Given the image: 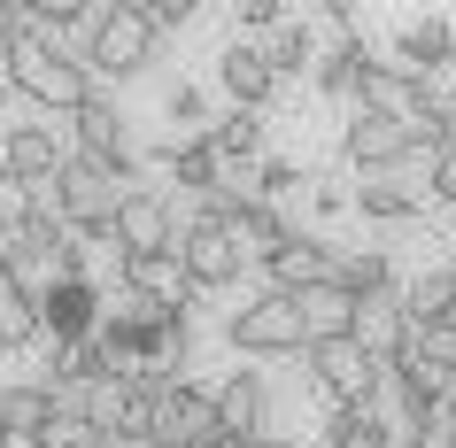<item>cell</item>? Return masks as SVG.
<instances>
[{
	"mask_svg": "<svg viewBox=\"0 0 456 448\" xmlns=\"http://www.w3.org/2000/svg\"><path fill=\"white\" fill-rule=\"evenodd\" d=\"M0 62H8V86H16L31 109H47V117H70V109H86V101L101 94L94 70L70 54V39L54 24H39V16H24V39L0 54Z\"/></svg>",
	"mask_w": 456,
	"mask_h": 448,
	"instance_id": "2",
	"label": "cell"
},
{
	"mask_svg": "<svg viewBox=\"0 0 456 448\" xmlns=\"http://www.w3.org/2000/svg\"><path fill=\"white\" fill-rule=\"evenodd\" d=\"M333 279L356 294V302H395L403 286H395V263L387 248H356V256H333Z\"/></svg>",
	"mask_w": 456,
	"mask_h": 448,
	"instance_id": "24",
	"label": "cell"
},
{
	"mask_svg": "<svg viewBox=\"0 0 456 448\" xmlns=\"http://www.w3.org/2000/svg\"><path fill=\"white\" fill-rule=\"evenodd\" d=\"M70 132H77V155H94L124 178V186H140V155H132V132H124V109L109 94H94L86 109H70Z\"/></svg>",
	"mask_w": 456,
	"mask_h": 448,
	"instance_id": "10",
	"label": "cell"
},
{
	"mask_svg": "<svg viewBox=\"0 0 456 448\" xmlns=\"http://www.w3.org/2000/svg\"><path fill=\"white\" fill-rule=\"evenodd\" d=\"M186 216L163 186H124L117 193V216H109V248L117 256H140V248H178Z\"/></svg>",
	"mask_w": 456,
	"mask_h": 448,
	"instance_id": "7",
	"label": "cell"
},
{
	"mask_svg": "<svg viewBox=\"0 0 456 448\" xmlns=\"http://www.w3.org/2000/svg\"><path fill=\"white\" fill-rule=\"evenodd\" d=\"M209 448H264V441H248V433H216Z\"/></svg>",
	"mask_w": 456,
	"mask_h": 448,
	"instance_id": "40",
	"label": "cell"
},
{
	"mask_svg": "<svg viewBox=\"0 0 456 448\" xmlns=\"http://www.w3.org/2000/svg\"><path fill=\"white\" fill-rule=\"evenodd\" d=\"M140 8H147V16H155L163 31H178V24H193V16H201L209 0H140Z\"/></svg>",
	"mask_w": 456,
	"mask_h": 448,
	"instance_id": "34",
	"label": "cell"
},
{
	"mask_svg": "<svg viewBox=\"0 0 456 448\" xmlns=\"http://www.w3.org/2000/svg\"><path fill=\"white\" fill-rule=\"evenodd\" d=\"M201 132H209V147L224 163H256V155H264V109H224V117H209Z\"/></svg>",
	"mask_w": 456,
	"mask_h": 448,
	"instance_id": "26",
	"label": "cell"
},
{
	"mask_svg": "<svg viewBox=\"0 0 456 448\" xmlns=\"http://www.w3.org/2000/svg\"><path fill=\"white\" fill-rule=\"evenodd\" d=\"M317 8H325L333 24H356V0H317Z\"/></svg>",
	"mask_w": 456,
	"mask_h": 448,
	"instance_id": "39",
	"label": "cell"
},
{
	"mask_svg": "<svg viewBox=\"0 0 456 448\" xmlns=\"http://www.w3.org/2000/svg\"><path fill=\"white\" fill-rule=\"evenodd\" d=\"M117 286H132V294H147L155 309H193L201 294H193L186 263H178V248H140V256H117Z\"/></svg>",
	"mask_w": 456,
	"mask_h": 448,
	"instance_id": "13",
	"label": "cell"
},
{
	"mask_svg": "<svg viewBox=\"0 0 456 448\" xmlns=\"http://www.w3.org/2000/svg\"><path fill=\"white\" fill-rule=\"evenodd\" d=\"M86 8H94V0H24V16H39V24H54V31H70Z\"/></svg>",
	"mask_w": 456,
	"mask_h": 448,
	"instance_id": "32",
	"label": "cell"
},
{
	"mask_svg": "<svg viewBox=\"0 0 456 448\" xmlns=\"http://www.w3.org/2000/svg\"><path fill=\"white\" fill-rule=\"evenodd\" d=\"M155 163H163V170H170V186H178V193H193V201H201V193H209L216 178H224V155L209 147V132L163 140V147H155Z\"/></svg>",
	"mask_w": 456,
	"mask_h": 448,
	"instance_id": "18",
	"label": "cell"
},
{
	"mask_svg": "<svg viewBox=\"0 0 456 448\" xmlns=\"http://www.w3.org/2000/svg\"><path fill=\"white\" fill-rule=\"evenodd\" d=\"M449 279H456V256H449Z\"/></svg>",
	"mask_w": 456,
	"mask_h": 448,
	"instance_id": "42",
	"label": "cell"
},
{
	"mask_svg": "<svg viewBox=\"0 0 456 448\" xmlns=\"http://www.w3.org/2000/svg\"><path fill=\"white\" fill-rule=\"evenodd\" d=\"M348 209H363L371 224H410V216L426 209V186H410L403 170H379V178H363V186L348 193Z\"/></svg>",
	"mask_w": 456,
	"mask_h": 448,
	"instance_id": "19",
	"label": "cell"
},
{
	"mask_svg": "<svg viewBox=\"0 0 456 448\" xmlns=\"http://www.w3.org/2000/svg\"><path fill=\"white\" fill-rule=\"evenodd\" d=\"M264 54H271V70H279V77H302V70L317 62V31H310V24H294V16H287V24H271Z\"/></svg>",
	"mask_w": 456,
	"mask_h": 448,
	"instance_id": "27",
	"label": "cell"
},
{
	"mask_svg": "<svg viewBox=\"0 0 456 448\" xmlns=\"http://www.w3.org/2000/svg\"><path fill=\"white\" fill-rule=\"evenodd\" d=\"M363 62H371V39H363V31H348L333 54H317V62H310V70H317V94H325V101H356Z\"/></svg>",
	"mask_w": 456,
	"mask_h": 448,
	"instance_id": "25",
	"label": "cell"
},
{
	"mask_svg": "<svg viewBox=\"0 0 456 448\" xmlns=\"http://www.w3.org/2000/svg\"><path fill=\"white\" fill-rule=\"evenodd\" d=\"M340 155H348V170L379 178V170H403L410 155H418V140H410L403 117H387V109H356L348 132H340Z\"/></svg>",
	"mask_w": 456,
	"mask_h": 448,
	"instance_id": "9",
	"label": "cell"
},
{
	"mask_svg": "<svg viewBox=\"0 0 456 448\" xmlns=\"http://www.w3.org/2000/svg\"><path fill=\"white\" fill-rule=\"evenodd\" d=\"M31 216H39V193H31L16 170H0V240H8V232H24Z\"/></svg>",
	"mask_w": 456,
	"mask_h": 448,
	"instance_id": "29",
	"label": "cell"
},
{
	"mask_svg": "<svg viewBox=\"0 0 456 448\" xmlns=\"http://www.w3.org/2000/svg\"><path fill=\"white\" fill-rule=\"evenodd\" d=\"M371 448H426V433L403 418H371Z\"/></svg>",
	"mask_w": 456,
	"mask_h": 448,
	"instance_id": "33",
	"label": "cell"
},
{
	"mask_svg": "<svg viewBox=\"0 0 456 448\" xmlns=\"http://www.w3.org/2000/svg\"><path fill=\"white\" fill-rule=\"evenodd\" d=\"M62 155H70V147H62L54 124H8V132H0V170H16L24 186H47L54 170H62Z\"/></svg>",
	"mask_w": 456,
	"mask_h": 448,
	"instance_id": "16",
	"label": "cell"
},
{
	"mask_svg": "<svg viewBox=\"0 0 456 448\" xmlns=\"http://www.w3.org/2000/svg\"><path fill=\"white\" fill-rule=\"evenodd\" d=\"M302 363H310V387L325 395V410L333 402H379V379H387V355L363 340V332H340V340H310L302 348Z\"/></svg>",
	"mask_w": 456,
	"mask_h": 448,
	"instance_id": "4",
	"label": "cell"
},
{
	"mask_svg": "<svg viewBox=\"0 0 456 448\" xmlns=\"http://www.w3.org/2000/svg\"><path fill=\"white\" fill-rule=\"evenodd\" d=\"M294 309H302V332H310V340H340V332L363 325V302L333 279V271L310 279V286H294Z\"/></svg>",
	"mask_w": 456,
	"mask_h": 448,
	"instance_id": "15",
	"label": "cell"
},
{
	"mask_svg": "<svg viewBox=\"0 0 456 448\" xmlns=\"http://www.w3.org/2000/svg\"><path fill=\"white\" fill-rule=\"evenodd\" d=\"M216 86H224V101H232V109H271L287 77L271 70V54L256 47V39H232V47L216 54Z\"/></svg>",
	"mask_w": 456,
	"mask_h": 448,
	"instance_id": "14",
	"label": "cell"
},
{
	"mask_svg": "<svg viewBox=\"0 0 456 448\" xmlns=\"http://www.w3.org/2000/svg\"><path fill=\"white\" fill-rule=\"evenodd\" d=\"M39 340V294L0 263V355H24Z\"/></svg>",
	"mask_w": 456,
	"mask_h": 448,
	"instance_id": "22",
	"label": "cell"
},
{
	"mask_svg": "<svg viewBox=\"0 0 456 448\" xmlns=\"http://www.w3.org/2000/svg\"><path fill=\"white\" fill-rule=\"evenodd\" d=\"M426 193H433V201H456V140L426 155Z\"/></svg>",
	"mask_w": 456,
	"mask_h": 448,
	"instance_id": "31",
	"label": "cell"
},
{
	"mask_svg": "<svg viewBox=\"0 0 456 448\" xmlns=\"http://www.w3.org/2000/svg\"><path fill=\"white\" fill-rule=\"evenodd\" d=\"M310 209H317V216H340V209H348V186H317Z\"/></svg>",
	"mask_w": 456,
	"mask_h": 448,
	"instance_id": "37",
	"label": "cell"
},
{
	"mask_svg": "<svg viewBox=\"0 0 456 448\" xmlns=\"http://www.w3.org/2000/svg\"><path fill=\"white\" fill-rule=\"evenodd\" d=\"M47 193H54V209H62V224H70L86 248H109V216H117V193H124V178L109 163H94V155H62V170L47 178Z\"/></svg>",
	"mask_w": 456,
	"mask_h": 448,
	"instance_id": "3",
	"label": "cell"
},
{
	"mask_svg": "<svg viewBox=\"0 0 456 448\" xmlns=\"http://www.w3.org/2000/svg\"><path fill=\"white\" fill-rule=\"evenodd\" d=\"M256 271H264V279L279 286V294H294V286H310V279H325V271H333V248H325L317 232H294L287 248H271V256L256 263Z\"/></svg>",
	"mask_w": 456,
	"mask_h": 448,
	"instance_id": "20",
	"label": "cell"
},
{
	"mask_svg": "<svg viewBox=\"0 0 456 448\" xmlns=\"http://www.w3.org/2000/svg\"><path fill=\"white\" fill-rule=\"evenodd\" d=\"M24 39V0H0V54Z\"/></svg>",
	"mask_w": 456,
	"mask_h": 448,
	"instance_id": "36",
	"label": "cell"
},
{
	"mask_svg": "<svg viewBox=\"0 0 456 448\" xmlns=\"http://www.w3.org/2000/svg\"><path fill=\"white\" fill-rule=\"evenodd\" d=\"M395 309H403V325H418V332L449 325V317H456V279H449V263H441V271H418V279L395 294Z\"/></svg>",
	"mask_w": 456,
	"mask_h": 448,
	"instance_id": "21",
	"label": "cell"
},
{
	"mask_svg": "<svg viewBox=\"0 0 456 448\" xmlns=\"http://www.w3.org/2000/svg\"><path fill=\"white\" fill-rule=\"evenodd\" d=\"M395 62H403L410 77H441L456 62V24L449 16H418V24L395 31Z\"/></svg>",
	"mask_w": 456,
	"mask_h": 448,
	"instance_id": "17",
	"label": "cell"
},
{
	"mask_svg": "<svg viewBox=\"0 0 456 448\" xmlns=\"http://www.w3.org/2000/svg\"><path fill=\"white\" fill-rule=\"evenodd\" d=\"M54 410H62V395H54L47 379H16V387H0V425H8V433H47Z\"/></svg>",
	"mask_w": 456,
	"mask_h": 448,
	"instance_id": "23",
	"label": "cell"
},
{
	"mask_svg": "<svg viewBox=\"0 0 456 448\" xmlns=\"http://www.w3.org/2000/svg\"><path fill=\"white\" fill-rule=\"evenodd\" d=\"M248 186H256V201H287V193H302V163H287V155H256Z\"/></svg>",
	"mask_w": 456,
	"mask_h": 448,
	"instance_id": "28",
	"label": "cell"
},
{
	"mask_svg": "<svg viewBox=\"0 0 456 448\" xmlns=\"http://www.w3.org/2000/svg\"><path fill=\"white\" fill-rule=\"evenodd\" d=\"M155 441H163V448H209V441H216L209 387H193V379H170L163 395H155Z\"/></svg>",
	"mask_w": 456,
	"mask_h": 448,
	"instance_id": "12",
	"label": "cell"
},
{
	"mask_svg": "<svg viewBox=\"0 0 456 448\" xmlns=\"http://www.w3.org/2000/svg\"><path fill=\"white\" fill-rule=\"evenodd\" d=\"M101 8H140V0H101Z\"/></svg>",
	"mask_w": 456,
	"mask_h": 448,
	"instance_id": "41",
	"label": "cell"
},
{
	"mask_svg": "<svg viewBox=\"0 0 456 448\" xmlns=\"http://www.w3.org/2000/svg\"><path fill=\"white\" fill-rule=\"evenodd\" d=\"M101 317H109V294L94 279H47L39 286V332H54V340H94Z\"/></svg>",
	"mask_w": 456,
	"mask_h": 448,
	"instance_id": "11",
	"label": "cell"
},
{
	"mask_svg": "<svg viewBox=\"0 0 456 448\" xmlns=\"http://www.w3.org/2000/svg\"><path fill=\"white\" fill-rule=\"evenodd\" d=\"M178 263H186L193 294H232V286L248 279V240L232 232V224H216V216L186 209V232H178Z\"/></svg>",
	"mask_w": 456,
	"mask_h": 448,
	"instance_id": "6",
	"label": "cell"
},
{
	"mask_svg": "<svg viewBox=\"0 0 456 448\" xmlns=\"http://www.w3.org/2000/svg\"><path fill=\"white\" fill-rule=\"evenodd\" d=\"M224 340H232V355H256V363H287V355L310 348L302 309H294V294H279V286H264L256 302L232 309V317H224Z\"/></svg>",
	"mask_w": 456,
	"mask_h": 448,
	"instance_id": "5",
	"label": "cell"
},
{
	"mask_svg": "<svg viewBox=\"0 0 456 448\" xmlns=\"http://www.w3.org/2000/svg\"><path fill=\"white\" fill-rule=\"evenodd\" d=\"M163 117H170V124H186V132H201V124H209V101H201V86H186V77H178V86H163Z\"/></svg>",
	"mask_w": 456,
	"mask_h": 448,
	"instance_id": "30",
	"label": "cell"
},
{
	"mask_svg": "<svg viewBox=\"0 0 456 448\" xmlns=\"http://www.w3.org/2000/svg\"><path fill=\"white\" fill-rule=\"evenodd\" d=\"M209 410H216V433H248V441H287L279 433V402H271L264 371H224L209 387Z\"/></svg>",
	"mask_w": 456,
	"mask_h": 448,
	"instance_id": "8",
	"label": "cell"
},
{
	"mask_svg": "<svg viewBox=\"0 0 456 448\" xmlns=\"http://www.w3.org/2000/svg\"><path fill=\"white\" fill-rule=\"evenodd\" d=\"M287 24V0H240V31H271Z\"/></svg>",
	"mask_w": 456,
	"mask_h": 448,
	"instance_id": "35",
	"label": "cell"
},
{
	"mask_svg": "<svg viewBox=\"0 0 456 448\" xmlns=\"http://www.w3.org/2000/svg\"><path fill=\"white\" fill-rule=\"evenodd\" d=\"M62 39H70V54L94 70V86L101 77H109V86H132V77H147L163 62V24H155L147 8H101L94 0Z\"/></svg>",
	"mask_w": 456,
	"mask_h": 448,
	"instance_id": "1",
	"label": "cell"
},
{
	"mask_svg": "<svg viewBox=\"0 0 456 448\" xmlns=\"http://www.w3.org/2000/svg\"><path fill=\"white\" fill-rule=\"evenodd\" d=\"M0 448H47V433H8L0 425Z\"/></svg>",
	"mask_w": 456,
	"mask_h": 448,
	"instance_id": "38",
	"label": "cell"
}]
</instances>
